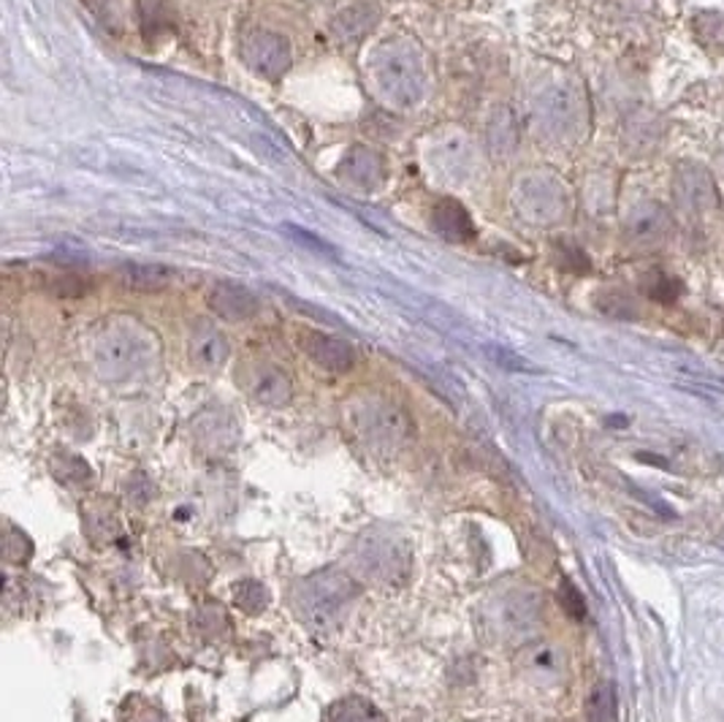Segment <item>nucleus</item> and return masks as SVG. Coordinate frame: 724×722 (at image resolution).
<instances>
[{
  "label": "nucleus",
  "mask_w": 724,
  "mask_h": 722,
  "mask_svg": "<svg viewBox=\"0 0 724 722\" xmlns=\"http://www.w3.org/2000/svg\"><path fill=\"white\" fill-rule=\"evenodd\" d=\"M288 231L291 234H296V240L298 242H307L309 248H315V250H321V253H332V248H328L326 242H321V240H315V234H309V231H302V229H293V226H288Z\"/></svg>",
  "instance_id": "393cba45"
},
{
  "label": "nucleus",
  "mask_w": 724,
  "mask_h": 722,
  "mask_svg": "<svg viewBox=\"0 0 724 722\" xmlns=\"http://www.w3.org/2000/svg\"><path fill=\"white\" fill-rule=\"evenodd\" d=\"M586 104L580 93L567 82L543 87L532 101V125L537 134L554 145L573 142L584 130Z\"/></svg>",
  "instance_id": "20e7f679"
},
{
  "label": "nucleus",
  "mask_w": 724,
  "mask_h": 722,
  "mask_svg": "<svg viewBox=\"0 0 724 722\" xmlns=\"http://www.w3.org/2000/svg\"><path fill=\"white\" fill-rule=\"evenodd\" d=\"M190 362L196 367L203 369V373H212V369H220L231 356V345L225 339V334L212 324H201L196 326L193 334H190Z\"/></svg>",
  "instance_id": "4468645a"
},
{
  "label": "nucleus",
  "mask_w": 724,
  "mask_h": 722,
  "mask_svg": "<svg viewBox=\"0 0 724 722\" xmlns=\"http://www.w3.org/2000/svg\"><path fill=\"white\" fill-rule=\"evenodd\" d=\"M123 280L130 289L164 291L177 280V272L164 264H128L123 266Z\"/></svg>",
  "instance_id": "a211bd4d"
},
{
  "label": "nucleus",
  "mask_w": 724,
  "mask_h": 722,
  "mask_svg": "<svg viewBox=\"0 0 724 722\" xmlns=\"http://www.w3.org/2000/svg\"><path fill=\"white\" fill-rule=\"evenodd\" d=\"M242 57L250 71H255L259 76H266V80H277L291 65V46L283 35L255 31L244 39Z\"/></svg>",
  "instance_id": "0eeeda50"
},
{
  "label": "nucleus",
  "mask_w": 724,
  "mask_h": 722,
  "mask_svg": "<svg viewBox=\"0 0 724 722\" xmlns=\"http://www.w3.org/2000/svg\"><path fill=\"white\" fill-rule=\"evenodd\" d=\"M345 419H348L356 438L375 451L402 449L412 435V423L407 419L405 410L388 402V399L375 397V394H367V397H358L356 402H350Z\"/></svg>",
  "instance_id": "7ed1b4c3"
},
{
  "label": "nucleus",
  "mask_w": 724,
  "mask_h": 722,
  "mask_svg": "<svg viewBox=\"0 0 724 722\" xmlns=\"http://www.w3.org/2000/svg\"><path fill=\"white\" fill-rule=\"evenodd\" d=\"M237 380L255 402L266 408H285L293 397L288 373L272 362H248L237 373Z\"/></svg>",
  "instance_id": "423d86ee"
},
{
  "label": "nucleus",
  "mask_w": 724,
  "mask_h": 722,
  "mask_svg": "<svg viewBox=\"0 0 724 722\" xmlns=\"http://www.w3.org/2000/svg\"><path fill=\"white\" fill-rule=\"evenodd\" d=\"M586 722H616V688L602 679L586 698Z\"/></svg>",
  "instance_id": "6ab92c4d"
},
{
  "label": "nucleus",
  "mask_w": 724,
  "mask_h": 722,
  "mask_svg": "<svg viewBox=\"0 0 724 722\" xmlns=\"http://www.w3.org/2000/svg\"><path fill=\"white\" fill-rule=\"evenodd\" d=\"M559 603L573 619H584L586 617V603H584V598H580L576 584L567 582V578L562 582V587H559Z\"/></svg>",
  "instance_id": "5701e85b"
},
{
  "label": "nucleus",
  "mask_w": 724,
  "mask_h": 722,
  "mask_svg": "<svg viewBox=\"0 0 724 722\" xmlns=\"http://www.w3.org/2000/svg\"><path fill=\"white\" fill-rule=\"evenodd\" d=\"M513 207L526 223L556 226L565 220L567 210H570V196L556 177L546 175V171H535V175H526L516 182Z\"/></svg>",
  "instance_id": "39448f33"
},
{
  "label": "nucleus",
  "mask_w": 724,
  "mask_h": 722,
  "mask_svg": "<svg viewBox=\"0 0 724 722\" xmlns=\"http://www.w3.org/2000/svg\"><path fill=\"white\" fill-rule=\"evenodd\" d=\"M155 354V337L136 321H106L90 339V362L106 380L141 373Z\"/></svg>",
  "instance_id": "f03ea898"
},
{
  "label": "nucleus",
  "mask_w": 724,
  "mask_h": 722,
  "mask_svg": "<svg viewBox=\"0 0 724 722\" xmlns=\"http://www.w3.org/2000/svg\"><path fill=\"white\" fill-rule=\"evenodd\" d=\"M432 226L437 234L448 242H472L478 237L470 212L457 199L437 201L432 210Z\"/></svg>",
  "instance_id": "dca6fc26"
},
{
  "label": "nucleus",
  "mask_w": 724,
  "mask_h": 722,
  "mask_svg": "<svg viewBox=\"0 0 724 722\" xmlns=\"http://www.w3.org/2000/svg\"><path fill=\"white\" fill-rule=\"evenodd\" d=\"M302 348L318 367L328 369V373H350L356 367V350L345 339L332 337L323 332H304L302 334Z\"/></svg>",
  "instance_id": "ddd939ff"
},
{
  "label": "nucleus",
  "mask_w": 724,
  "mask_h": 722,
  "mask_svg": "<svg viewBox=\"0 0 724 722\" xmlns=\"http://www.w3.org/2000/svg\"><path fill=\"white\" fill-rule=\"evenodd\" d=\"M377 17L380 14H377L375 6H350L348 11H343V14L334 20V33H337L339 41H358L377 25Z\"/></svg>",
  "instance_id": "f3484780"
},
{
  "label": "nucleus",
  "mask_w": 724,
  "mask_h": 722,
  "mask_svg": "<svg viewBox=\"0 0 724 722\" xmlns=\"http://www.w3.org/2000/svg\"><path fill=\"white\" fill-rule=\"evenodd\" d=\"M670 231H673V218H670L665 207L657 205V201H640V205L627 212L625 234L632 244L651 248V244L665 242Z\"/></svg>",
  "instance_id": "9b49d317"
},
{
  "label": "nucleus",
  "mask_w": 724,
  "mask_h": 722,
  "mask_svg": "<svg viewBox=\"0 0 724 722\" xmlns=\"http://www.w3.org/2000/svg\"><path fill=\"white\" fill-rule=\"evenodd\" d=\"M427 160L429 166H432V175L440 177V180L462 182L470 177L472 169L470 142H466L462 134L440 136V139H434V145L429 147Z\"/></svg>",
  "instance_id": "9d476101"
},
{
  "label": "nucleus",
  "mask_w": 724,
  "mask_h": 722,
  "mask_svg": "<svg viewBox=\"0 0 724 722\" xmlns=\"http://www.w3.org/2000/svg\"><path fill=\"white\" fill-rule=\"evenodd\" d=\"M673 190L675 205H679V210L686 218H700V214L716 207L714 182H711L709 171L700 169V166H681V169H675Z\"/></svg>",
  "instance_id": "1a4fd4ad"
},
{
  "label": "nucleus",
  "mask_w": 724,
  "mask_h": 722,
  "mask_svg": "<svg viewBox=\"0 0 724 722\" xmlns=\"http://www.w3.org/2000/svg\"><path fill=\"white\" fill-rule=\"evenodd\" d=\"M337 171L350 188L364 190V193H369V190L380 188V185L386 182V160H382V155L373 150V147L364 145L350 147V150L343 155V160H339Z\"/></svg>",
  "instance_id": "f8f14e48"
},
{
  "label": "nucleus",
  "mask_w": 724,
  "mask_h": 722,
  "mask_svg": "<svg viewBox=\"0 0 724 722\" xmlns=\"http://www.w3.org/2000/svg\"><path fill=\"white\" fill-rule=\"evenodd\" d=\"M233 600H237V606L244 608L248 614H259L261 608H266V589H263L259 582H242L237 587Z\"/></svg>",
  "instance_id": "4be33fe9"
},
{
  "label": "nucleus",
  "mask_w": 724,
  "mask_h": 722,
  "mask_svg": "<svg viewBox=\"0 0 724 722\" xmlns=\"http://www.w3.org/2000/svg\"><path fill=\"white\" fill-rule=\"evenodd\" d=\"M492 356L496 362L502 364V367H507V369H532V364L529 362H524V359H518L516 354H511V350H505V348H500V350H492Z\"/></svg>",
  "instance_id": "b1692460"
},
{
  "label": "nucleus",
  "mask_w": 724,
  "mask_h": 722,
  "mask_svg": "<svg viewBox=\"0 0 724 722\" xmlns=\"http://www.w3.org/2000/svg\"><path fill=\"white\" fill-rule=\"evenodd\" d=\"M369 85L391 109H416L429 91L427 63L410 41H382L367 57Z\"/></svg>",
  "instance_id": "f257e3e1"
},
{
  "label": "nucleus",
  "mask_w": 724,
  "mask_h": 722,
  "mask_svg": "<svg viewBox=\"0 0 724 722\" xmlns=\"http://www.w3.org/2000/svg\"><path fill=\"white\" fill-rule=\"evenodd\" d=\"M209 307L225 321H250L259 315L261 304L255 300L253 291L237 283H218L209 291Z\"/></svg>",
  "instance_id": "2eb2a0df"
},
{
  "label": "nucleus",
  "mask_w": 724,
  "mask_h": 722,
  "mask_svg": "<svg viewBox=\"0 0 724 722\" xmlns=\"http://www.w3.org/2000/svg\"><path fill=\"white\" fill-rule=\"evenodd\" d=\"M348 593H350V582H345V578L337 576V573L309 578V582L304 584L302 593H298L304 600L302 617L307 619L315 617L321 619V622H326V619L332 617H339V608H343L345 600H348Z\"/></svg>",
  "instance_id": "6e6552de"
},
{
  "label": "nucleus",
  "mask_w": 724,
  "mask_h": 722,
  "mask_svg": "<svg viewBox=\"0 0 724 722\" xmlns=\"http://www.w3.org/2000/svg\"><path fill=\"white\" fill-rule=\"evenodd\" d=\"M489 139H492V147L494 153H505L511 155L516 150V142H518V128H516V121H513V115L507 109L496 112L492 128H489Z\"/></svg>",
  "instance_id": "412c9836"
},
{
  "label": "nucleus",
  "mask_w": 724,
  "mask_h": 722,
  "mask_svg": "<svg viewBox=\"0 0 724 722\" xmlns=\"http://www.w3.org/2000/svg\"><path fill=\"white\" fill-rule=\"evenodd\" d=\"M326 722H386L373 703L361 701V698H348L328 709Z\"/></svg>",
  "instance_id": "aec40b11"
}]
</instances>
